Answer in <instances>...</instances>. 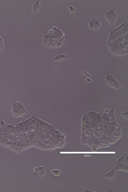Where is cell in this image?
Instances as JSON below:
<instances>
[{"instance_id":"6","label":"cell","mask_w":128,"mask_h":192,"mask_svg":"<svg viewBox=\"0 0 128 192\" xmlns=\"http://www.w3.org/2000/svg\"><path fill=\"white\" fill-rule=\"evenodd\" d=\"M67 57H68V56H66V55H58L57 56H56L55 58H54L51 61H55V62L62 61L65 60V59L67 58Z\"/></svg>"},{"instance_id":"7","label":"cell","mask_w":128,"mask_h":192,"mask_svg":"<svg viewBox=\"0 0 128 192\" xmlns=\"http://www.w3.org/2000/svg\"><path fill=\"white\" fill-rule=\"evenodd\" d=\"M40 8V1H38L36 2L33 5V14H36L38 12Z\"/></svg>"},{"instance_id":"3","label":"cell","mask_w":128,"mask_h":192,"mask_svg":"<svg viewBox=\"0 0 128 192\" xmlns=\"http://www.w3.org/2000/svg\"><path fill=\"white\" fill-rule=\"evenodd\" d=\"M106 82L110 87L117 90H120L121 86L118 81L112 75H108L106 77Z\"/></svg>"},{"instance_id":"5","label":"cell","mask_w":128,"mask_h":192,"mask_svg":"<svg viewBox=\"0 0 128 192\" xmlns=\"http://www.w3.org/2000/svg\"><path fill=\"white\" fill-rule=\"evenodd\" d=\"M101 26V23L98 20H92L89 24V28L91 31H97L100 29Z\"/></svg>"},{"instance_id":"4","label":"cell","mask_w":128,"mask_h":192,"mask_svg":"<svg viewBox=\"0 0 128 192\" xmlns=\"http://www.w3.org/2000/svg\"><path fill=\"white\" fill-rule=\"evenodd\" d=\"M14 105L18 108V111L15 112L12 114L16 117H21L25 115L26 113V110L25 107L20 103L17 102L14 103Z\"/></svg>"},{"instance_id":"1","label":"cell","mask_w":128,"mask_h":192,"mask_svg":"<svg viewBox=\"0 0 128 192\" xmlns=\"http://www.w3.org/2000/svg\"><path fill=\"white\" fill-rule=\"evenodd\" d=\"M83 141L98 143L112 144L120 139L121 130L115 120L114 109L110 113L98 114L94 112L85 114L82 123Z\"/></svg>"},{"instance_id":"8","label":"cell","mask_w":128,"mask_h":192,"mask_svg":"<svg viewBox=\"0 0 128 192\" xmlns=\"http://www.w3.org/2000/svg\"><path fill=\"white\" fill-rule=\"evenodd\" d=\"M69 12H70L71 14H73L75 12L76 9L73 6H71L69 7Z\"/></svg>"},{"instance_id":"2","label":"cell","mask_w":128,"mask_h":192,"mask_svg":"<svg viewBox=\"0 0 128 192\" xmlns=\"http://www.w3.org/2000/svg\"><path fill=\"white\" fill-rule=\"evenodd\" d=\"M105 18L107 19L109 25L111 27H113L114 25L117 18V13L115 8L111 9L105 15Z\"/></svg>"}]
</instances>
